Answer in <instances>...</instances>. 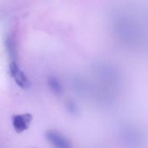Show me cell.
<instances>
[{
    "instance_id": "cell-4",
    "label": "cell",
    "mask_w": 148,
    "mask_h": 148,
    "mask_svg": "<svg viewBox=\"0 0 148 148\" xmlns=\"http://www.w3.org/2000/svg\"><path fill=\"white\" fill-rule=\"evenodd\" d=\"M47 85L49 89L55 95H61L63 92V87L60 81L53 76H51L47 79Z\"/></svg>"
},
{
    "instance_id": "cell-5",
    "label": "cell",
    "mask_w": 148,
    "mask_h": 148,
    "mask_svg": "<svg viewBox=\"0 0 148 148\" xmlns=\"http://www.w3.org/2000/svg\"><path fill=\"white\" fill-rule=\"evenodd\" d=\"M5 45H6V49H7V52L9 54V57L11 58V61H17V50H16V44H15V40L12 37H9L6 39L5 42Z\"/></svg>"
},
{
    "instance_id": "cell-1",
    "label": "cell",
    "mask_w": 148,
    "mask_h": 148,
    "mask_svg": "<svg viewBox=\"0 0 148 148\" xmlns=\"http://www.w3.org/2000/svg\"><path fill=\"white\" fill-rule=\"evenodd\" d=\"M9 71L11 76L13 78L15 83L22 89L27 90L31 86V82L23 71L19 68L17 61H11L9 64Z\"/></svg>"
},
{
    "instance_id": "cell-2",
    "label": "cell",
    "mask_w": 148,
    "mask_h": 148,
    "mask_svg": "<svg viewBox=\"0 0 148 148\" xmlns=\"http://www.w3.org/2000/svg\"><path fill=\"white\" fill-rule=\"evenodd\" d=\"M45 137L55 148H72L70 140L56 130H48L45 132Z\"/></svg>"
},
{
    "instance_id": "cell-3",
    "label": "cell",
    "mask_w": 148,
    "mask_h": 148,
    "mask_svg": "<svg viewBox=\"0 0 148 148\" xmlns=\"http://www.w3.org/2000/svg\"><path fill=\"white\" fill-rule=\"evenodd\" d=\"M32 115L31 113H23V114H17L12 117V126L17 133H22L26 131L32 121Z\"/></svg>"
}]
</instances>
